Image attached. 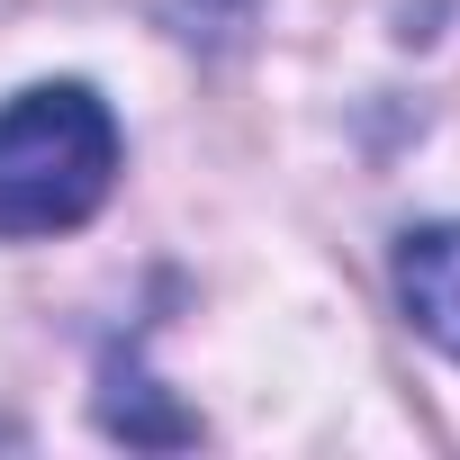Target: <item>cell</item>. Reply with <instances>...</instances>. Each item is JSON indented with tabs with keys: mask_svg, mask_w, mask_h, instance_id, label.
<instances>
[{
	"mask_svg": "<svg viewBox=\"0 0 460 460\" xmlns=\"http://www.w3.org/2000/svg\"><path fill=\"white\" fill-rule=\"evenodd\" d=\"M127 136L91 82H28L0 109V244L91 226L118 190Z\"/></svg>",
	"mask_w": 460,
	"mask_h": 460,
	"instance_id": "6da1fadb",
	"label": "cell"
},
{
	"mask_svg": "<svg viewBox=\"0 0 460 460\" xmlns=\"http://www.w3.org/2000/svg\"><path fill=\"white\" fill-rule=\"evenodd\" d=\"M397 307L415 316L424 343L460 361V226H415L397 244Z\"/></svg>",
	"mask_w": 460,
	"mask_h": 460,
	"instance_id": "7a4b0ae2",
	"label": "cell"
}]
</instances>
